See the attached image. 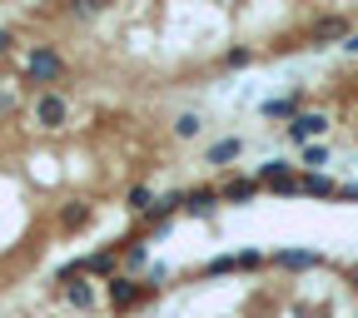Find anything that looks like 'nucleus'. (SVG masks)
<instances>
[{
  "instance_id": "1",
  "label": "nucleus",
  "mask_w": 358,
  "mask_h": 318,
  "mask_svg": "<svg viewBox=\"0 0 358 318\" xmlns=\"http://www.w3.org/2000/svg\"><path fill=\"white\" fill-rule=\"evenodd\" d=\"M25 75H30L35 85H45V89H50V85L65 75L60 50H55V45H30V55H25Z\"/></svg>"
},
{
  "instance_id": "2",
  "label": "nucleus",
  "mask_w": 358,
  "mask_h": 318,
  "mask_svg": "<svg viewBox=\"0 0 358 318\" xmlns=\"http://www.w3.org/2000/svg\"><path fill=\"white\" fill-rule=\"evenodd\" d=\"M30 115H35V124H40V129H60V124L70 120V105H65L60 89H40L35 105H30Z\"/></svg>"
},
{
  "instance_id": "3",
  "label": "nucleus",
  "mask_w": 358,
  "mask_h": 318,
  "mask_svg": "<svg viewBox=\"0 0 358 318\" xmlns=\"http://www.w3.org/2000/svg\"><path fill=\"white\" fill-rule=\"evenodd\" d=\"M150 294H155L150 284H140V279H129V274L110 279V308H115V313H129L134 303H145Z\"/></svg>"
},
{
  "instance_id": "4",
  "label": "nucleus",
  "mask_w": 358,
  "mask_h": 318,
  "mask_svg": "<svg viewBox=\"0 0 358 318\" xmlns=\"http://www.w3.org/2000/svg\"><path fill=\"white\" fill-rule=\"evenodd\" d=\"M324 129H329V115H324V110H303L294 124H284V134H289L294 145H319Z\"/></svg>"
},
{
  "instance_id": "5",
  "label": "nucleus",
  "mask_w": 358,
  "mask_h": 318,
  "mask_svg": "<svg viewBox=\"0 0 358 318\" xmlns=\"http://www.w3.org/2000/svg\"><path fill=\"white\" fill-rule=\"evenodd\" d=\"M268 263L284 268V274H303V268H324V254L319 249H279Z\"/></svg>"
},
{
  "instance_id": "6",
  "label": "nucleus",
  "mask_w": 358,
  "mask_h": 318,
  "mask_svg": "<svg viewBox=\"0 0 358 318\" xmlns=\"http://www.w3.org/2000/svg\"><path fill=\"white\" fill-rule=\"evenodd\" d=\"M219 204H224V194H219V189H209V185H194V189H185V209H189V214H199V219H209Z\"/></svg>"
},
{
  "instance_id": "7",
  "label": "nucleus",
  "mask_w": 358,
  "mask_h": 318,
  "mask_svg": "<svg viewBox=\"0 0 358 318\" xmlns=\"http://www.w3.org/2000/svg\"><path fill=\"white\" fill-rule=\"evenodd\" d=\"M115 268H120V259H115V249H95V254H90V259H85V274H95V279H120V274H115Z\"/></svg>"
},
{
  "instance_id": "8",
  "label": "nucleus",
  "mask_w": 358,
  "mask_h": 318,
  "mask_svg": "<svg viewBox=\"0 0 358 318\" xmlns=\"http://www.w3.org/2000/svg\"><path fill=\"white\" fill-rule=\"evenodd\" d=\"M219 194H224V204H249L259 194V179H229V185H219Z\"/></svg>"
},
{
  "instance_id": "9",
  "label": "nucleus",
  "mask_w": 358,
  "mask_h": 318,
  "mask_svg": "<svg viewBox=\"0 0 358 318\" xmlns=\"http://www.w3.org/2000/svg\"><path fill=\"white\" fill-rule=\"evenodd\" d=\"M338 189H343V185H334L329 174H303V194H308V199H334Z\"/></svg>"
},
{
  "instance_id": "10",
  "label": "nucleus",
  "mask_w": 358,
  "mask_h": 318,
  "mask_svg": "<svg viewBox=\"0 0 358 318\" xmlns=\"http://www.w3.org/2000/svg\"><path fill=\"white\" fill-rule=\"evenodd\" d=\"M239 154H244V140H239V134H229V140L209 145V164H229V159H239Z\"/></svg>"
},
{
  "instance_id": "11",
  "label": "nucleus",
  "mask_w": 358,
  "mask_h": 318,
  "mask_svg": "<svg viewBox=\"0 0 358 318\" xmlns=\"http://www.w3.org/2000/svg\"><path fill=\"white\" fill-rule=\"evenodd\" d=\"M343 30H348V20H343V15H324V20H313V30H308V35H313V40H338ZM343 40H348V35H343Z\"/></svg>"
},
{
  "instance_id": "12",
  "label": "nucleus",
  "mask_w": 358,
  "mask_h": 318,
  "mask_svg": "<svg viewBox=\"0 0 358 318\" xmlns=\"http://www.w3.org/2000/svg\"><path fill=\"white\" fill-rule=\"evenodd\" d=\"M264 115H268V120H289V124H294L303 110H299V95H294V100H264Z\"/></svg>"
},
{
  "instance_id": "13",
  "label": "nucleus",
  "mask_w": 358,
  "mask_h": 318,
  "mask_svg": "<svg viewBox=\"0 0 358 318\" xmlns=\"http://www.w3.org/2000/svg\"><path fill=\"white\" fill-rule=\"evenodd\" d=\"M150 263V239H129L124 244V268H145Z\"/></svg>"
},
{
  "instance_id": "14",
  "label": "nucleus",
  "mask_w": 358,
  "mask_h": 318,
  "mask_svg": "<svg viewBox=\"0 0 358 318\" xmlns=\"http://www.w3.org/2000/svg\"><path fill=\"white\" fill-rule=\"evenodd\" d=\"M65 298H70L75 308H95V289H90L85 279H75V284H65Z\"/></svg>"
},
{
  "instance_id": "15",
  "label": "nucleus",
  "mask_w": 358,
  "mask_h": 318,
  "mask_svg": "<svg viewBox=\"0 0 358 318\" xmlns=\"http://www.w3.org/2000/svg\"><path fill=\"white\" fill-rule=\"evenodd\" d=\"M239 268V254H214L209 263H204V279H219V274H234Z\"/></svg>"
},
{
  "instance_id": "16",
  "label": "nucleus",
  "mask_w": 358,
  "mask_h": 318,
  "mask_svg": "<svg viewBox=\"0 0 358 318\" xmlns=\"http://www.w3.org/2000/svg\"><path fill=\"white\" fill-rule=\"evenodd\" d=\"M199 129H204V120H199L194 110H185V115H179V120H174V140H194V134H199Z\"/></svg>"
},
{
  "instance_id": "17",
  "label": "nucleus",
  "mask_w": 358,
  "mask_h": 318,
  "mask_svg": "<svg viewBox=\"0 0 358 318\" xmlns=\"http://www.w3.org/2000/svg\"><path fill=\"white\" fill-rule=\"evenodd\" d=\"M308 174H319L324 164H329V145H303V159H299Z\"/></svg>"
},
{
  "instance_id": "18",
  "label": "nucleus",
  "mask_w": 358,
  "mask_h": 318,
  "mask_svg": "<svg viewBox=\"0 0 358 318\" xmlns=\"http://www.w3.org/2000/svg\"><path fill=\"white\" fill-rule=\"evenodd\" d=\"M155 199H159V194H155L150 185H134V189H129V209H134V214H150Z\"/></svg>"
},
{
  "instance_id": "19",
  "label": "nucleus",
  "mask_w": 358,
  "mask_h": 318,
  "mask_svg": "<svg viewBox=\"0 0 358 318\" xmlns=\"http://www.w3.org/2000/svg\"><path fill=\"white\" fill-rule=\"evenodd\" d=\"M60 224H65V229H80V224H90V204H70V209L60 214Z\"/></svg>"
},
{
  "instance_id": "20",
  "label": "nucleus",
  "mask_w": 358,
  "mask_h": 318,
  "mask_svg": "<svg viewBox=\"0 0 358 318\" xmlns=\"http://www.w3.org/2000/svg\"><path fill=\"white\" fill-rule=\"evenodd\" d=\"M249 60H254V50H244V45H239V50H224V65H229V70H239Z\"/></svg>"
},
{
  "instance_id": "21",
  "label": "nucleus",
  "mask_w": 358,
  "mask_h": 318,
  "mask_svg": "<svg viewBox=\"0 0 358 318\" xmlns=\"http://www.w3.org/2000/svg\"><path fill=\"white\" fill-rule=\"evenodd\" d=\"M264 263H268V259H264L259 249H244V254H239V268H264Z\"/></svg>"
},
{
  "instance_id": "22",
  "label": "nucleus",
  "mask_w": 358,
  "mask_h": 318,
  "mask_svg": "<svg viewBox=\"0 0 358 318\" xmlns=\"http://www.w3.org/2000/svg\"><path fill=\"white\" fill-rule=\"evenodd\" d=\"M338 199H353V204H358V185H343V189H338Z\"/></svg>"
},
{
  "instance_id": "23",
  "label": "nucleus",
  "mask_w": 358,
  "mask_h": 318,
  "mask_svg": "<svg viewBox=\"0 0 358 318\" xmlns=\"http://www.w3.org/2000/svg\"><path fill=\"white\" fill-rule=\"evenodd\" d=\"M343 50H348V55H358V35H348V40H343Z\"/></svg>"
},
{
  "instance_id": "24",
  "label": "nucleus",
  "mask_w": 358,
  "mask_h": 318,
  "mask_svg": "<svg viewBox=\"0 0 358 318\" xmlns=\"http://www.w3.org/2000/svg\"><path fill=\"white\" fill-rule=\"evenodd\" d=\"M348 284H353V294H358V263H348Z\"/></svg>"
},
{
  "instance_id": "25",
  "label": "nucleus",
  "mask_w": 358,
  "mask_h": 318,
  "mask_svg": "<svg viewBox=\"0 0 358 318\" xmlns=\"http://www.w3.org/2000/svg\"><path fill=\"white\" fill-rule=\"evenodd\" d=\"M10 50V30H0V55H6Z\"/></svg>"
},
{
  "instance_id": "26",
  "label": "nucleus",
  "mask_w": 358,
  "mask_h": 318,
  "mask_svg": "<svg viewBox=\"0 0 358 318\" xmlns=\"http://www.w3.org/2000/svg\"><path fill=\"white\" fill-rule=\"evenodd\" d=\"M319 318H329V313H319Z\"/></svg>"
}]
</instances>
